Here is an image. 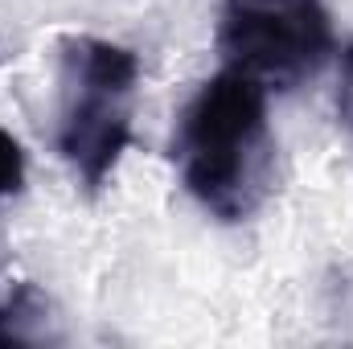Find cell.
Returning a JSON list of instances; mask_svg holds the SVG:
<instances>
[{"label": "cell", "instance_id": "6da1fadb", "mask_svg": "<svg viewBox=\"0 0 353 349\" xmlns=\"http://www.w3.org/2000/svg\"><path fill=\"white\" fill-rule=\"evenodd\" d=\"M173 161L201 210L218 222H247L275 185L267 90L243 70H218L181 111Z\"/></svg>", "mask_w": 353, "mask_h": 349}, {"label": "cell", "instance_id": "7a4b0ae2", "mask_svg": "<svg viewBox=\"0 0 353 349\" xmlns=\"http://www.w3.org/2000/svg\"><path fill=\"white\" fill-rule=\"evenodd\" d=\"M140 58L103 37L58 41V152L87 193H99L132 140Z\"/></svg>", "mask_w": 353, "mask_h": 349}, {"label": "cell", "instance_id": "3957f363", "mask_svg": "<svg viewBox=\"0 0 353 349\" xmlns=\"http://www.w3.org/2000/svg\"><path fill=\"white\" fill-rule=\"evenodd\" d=\"M218 54L263 90L312 83L333 54L325 0H222Z\"/></svg>", "mask_w": 353, "mask_h": 349}, {"label": "cell", "instance_id": "277c9868", "mask_svg": "<svg viewBox=\"0 0 353 349\" xmlns=\"http://www.w3.org/2000/svg\"><path fill=\"white\" fill-rule=\"evenodd\" d=\"M58 341L54 308L37 283H17L8 304L0 308V346H46Z\"/></svg>", "mask_w": 353, "mask_h": 349}, {"label": "cell", "instance_id": "5b68a950", "mask_svg": "<svg viewBox=\"0 0 353 349\" xmlns=\"http://www.w3.org/2000/svg\"><path fill=\"white\" fill-rule=\"evenodd\" d=\"M25 189V152L21 144L0 128V197H12Z\"/></svg>", "mask_w": 353, "mask_h": 349}, {"label": "cell", "instance_id": "8992f818", "mask_svg": "<svg viewBox=\"0 0 353 349\" xmlns=\"http://www.w3.org/2000/svg\"><path fill=\"white\" fill-rule=\"evenodd\" d=\"M337 115L345 119V128H353V41L341 54V90H337Z\"/></svg>", "mask_w": 353, "mask_h": 349}]
</instances>
